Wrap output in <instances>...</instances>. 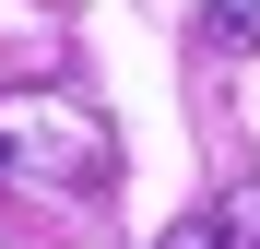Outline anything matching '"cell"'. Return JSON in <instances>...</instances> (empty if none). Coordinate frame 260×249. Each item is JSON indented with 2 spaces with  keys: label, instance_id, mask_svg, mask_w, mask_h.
<instances>
[{
  "label": "cell",
  "instance_id": "cell-1",
  "mask_svg": "<svg viewBox=\"0 0 260 249\" xmlns=\"http://www.w3.org/2000/svg\"><path fill=\"white\" fill-rule=\"evenodd\" d=\"M0 178H12V190H71V202H95V190L118 178V143H107L95 107L36 95V83H0Z\"/></svg>",
  "mask_w": 260,
  "mask_h": 249
},
{
  "label": "cell",
  "instance_id": "cell-2",
  "mask_svg": "<svg viewBox=\"0 0 260 249\" xmlns=\"http://www.w3.org/2000/svg\"><path fill=\"white\" fill-rule=\"evenodd\" d=\"M154 249H260V178H237L225 202H201V214H178Z\"/></svg>",
  "mask_w": 260,
  "mask_h": 249
},
{
  "label": "cell",
  "instance_id": "cell-3",
  "mask_svg": "<svg viewBox=\"0 0 260 249\" xmlns=\"http://www.w3.org/2000/svg\"><path fill=\"white\" fill-rule=\"evenodd\" d=\"M201 36L213 48H260V0H201Z\"/></svg>",
  "mask_w": 260,
  "mask_h": 249
}]
</instances>
